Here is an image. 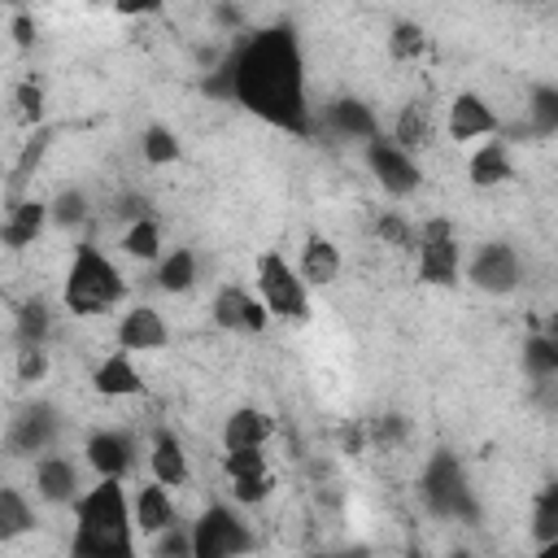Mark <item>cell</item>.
<instances>
[{"label": "cell", "mask_w": 558, "mask_h": 558, "mask_svg": "<svg viewBox=\"0 0 558 558\" xmlns=\"http://www.w3.org/2000/svg\"><path fill=\"white\" fill-rule=\"evenodd\" d=\"M126 296V279L118 270V262L96 244V240H78L65 283H61V301L74 318H96L109 314L118 301Z\"/></svg>", "instance_id": "cell-3"}, {"label": "cell", "mask_w": 558, "mask_h": 558, "mask_svg": "<svg viewBox=\"0 0 558 558\" xmlns=\"http://www.w3.org/2000/svg\"><path fill=\"white\" fill-rule=\"evenodd\" d=\"M13 336L17 344H48L52 336V305L44 296H26L13 310Z\"/></svg>", "instance_id": "cell-26"}, {"label": "cell", "mask_w": 558, "mask_h": 558, "mask_svg": "<svg viewBox=\"0 0 558 558\" xmlns=\"http://www.w3.org/2000/svg\"><path fill=\"white\" fill-rule=\"evenodd\" d=\"M170 523H179V510H174L170 488L157 484V480L140 484V488L131 493V527H135V536H148V541H153V536L166 532Z\"/></svg>", "instance_id": "cell-15"}, {"label": "cell", "mask_w": 558, "mask_h": 558, "mask_svg": "<svg viewBox=\"0 0 558 558\" xmlns=\"http://www.w3.org/2000/svg\"><path fill=\"white\" fill-rule=\"evenodd\" d=\"M0 427H4V418H0Z\"/></svg>", "instance_id": "cell-48"}, {"label": "cell", "mask_w": 558, "mask_h": 558, "mask_svg": "<svg viewBox=\"0 0 558 558\" xmlns=\"http://www.w3.org/2000/svg\"><path fill=\"white\" fill-rule=\"evenodd\" d=\"M362 161H366L375 187H379L384 196H392V201H405V196H414V192L423 187V166H418V157H414L410 148H401L392 135H371V140L362 144Z\"/></svg>", "instance_id": "cell-7"}, {"label": "cell", "mask_w": 558, "mask_h": 558, "mask_svg": "<svg viewBox=\"0 0 558 558\" xmlns=\"http://www.w3.org/2000/svg\"><path fill=\"white\" fill-rule=\"evenodd\" d=\"M523 371L532 384H554L558 379V340L554 336H527L523 340Z\"/></svg>", "instance_id": "cell-30"}, {"label": "cell", "mask_w": 558, "mask_h": 558, "mask_svg": "<svg viewBox=\"0 0 558 558\" xmlns=\"http://www.w3.org/2000/svg\"><path fill=\"white\" fill-rule=\"evenodd\" d=\"M392 140H397L401 148H410V153L427 148V144L436 140V113H432V100H423V96L405 100V105H401V113H397Z\"/></svg>", "instance_id": "cell-24"}, {"label": "cell", "mask_w": 558, "mask_h": 558, "mask_svg": "<svg viewBox=\"0 0 558 558\" xmlns=\"http://www.w3.org/2000/svg\"><path fill=\"white\" fill-rule=\"evenodd\" d=\"M31 527H35V510H31L26 493L13 484H0V541H17Z\"/></svg>", "instance_id": "cell-28"}, {"label": "cell", "mask_w": 558, "mask_h": 558, "mask_svg": "<svg viewBox=\"0 0 558 558\" xmlns=\"http://www.w3.org/2000/svg\"><path fill=\"white\" fill-rule=\"evenodd\" d=\"M140 157H144L148 166H174V161L183 157V144H179V135H174L166 122H148V126L140 131Z\"/></svg>", "instance_id": "cell-31"}, {"label": "cell", "mask_w": 558, "mask_h": 558, "mask_svg": "<svg viewBox=\"0 0 558 558\" xmlns=\"http://www.w3.org/2000/svg\"><path fill=\"white\" fill-rule=\"evenodd\" d=\"M87 218H92V201H87V192H78V187H61V192L48 201V222L61 227V231H74V227H83Z\"/></svg>", "instance_id": "cell-33"}, {"label": "cell", "mask_w": 558, "mask_h": 558, "mask_svg": "<svg viewBox=\"0 0 558 558\" xmlns=\"http://www.w3.org/2000/svg\"><path fill=\"white\" fill-rule=\"evenodd\" d=\"M414 257H418V283H427V288H453L462 279L458 227L449 218H427L423 227H414Z\"/></svg>", "instance_id": "cell-6"}, {"label": "cell", "mask_w": 558, "mask_h": 558, "mask_svg": "<svg viewBox=\"0 0 558 558\" xmlns=\"http://www.w3.org/2000/svg\"><path fill=\"white\" fill-rule=\"evenodd\" d=\"M418 497L427 506V514L449 519V523H475L480 519V501L475 488L466 480V466L453 449H432L423 471H418Z\"/></svg>", "instance_id": "cell-4"}, {"label": "cell", "mask_w": 558, "mask_h": 558, "mask_svg": "<svg viewBox=\"0 0 558 558\" xmlns=\"http://www.w3.org/2000/svg\"><path fill=\"white\" fill-rule=\"evenodd\" d=\"M153 554L157 558H192V532L183 523H170L166 532L153 536Z\"/></svg>", "instance_id": "cell-39"}, {"label": "cell", "mask_w": 558, "mask_h": 558, "mask_svg": "<svg viewBox=\"0 0 558 558\" xmlns=\"http://www.w3.org/2000/svg\"><path fill=\"white\" fill-rule=\"evenodd\" d=\"M270 488H275V475L270 471H253V475H235L231 480V497L240 506H262L270 497Z\"/></svg>", "instance_id": "cell-37"}, {"label": "cell", "mask_w": 558, "mask_h": 558, "mask_svg": "<svg viewBox=\"0 0 558 558\" xmlns=\"http://www.w3.org/2000/svg\"><path fill=\"white\" fill-rule=\"evenodd\" d=\"M366 427V445H401L405 436H410V418L405 414H397V410H388V414H375V418H366L362 423Z\"/></svg>", "instance_id": "cell-35"}, {"label": "cell", "mask_w": 558, "mask_h": 558, "mask_svg": "<svg viewBox=\"0 0 558 558\" xmlns=\"http://www.w3.org/2000/svg\"><path fill=\"white\" fill-rule=\"evenodd\" d=\"M222 471H227V480H235V475H253V471H270V466H266L262 449H227Z\"/></svg>", "instance_id": "cell-41"}, {"label": "cell", "mask_w": 558, "mask_h": 558, "mask_svg": "<svg viewBox=\"0 0 558 558\" xmlns=\"http://www.w3.org/2000/svg\"><path fill=\"white\" fill-rule=\"evenodd\" d=\"M532 541L541 549L558 545V484H545L532 501Z\"/></svg>", "instance_id": "cell-32"}, {"label": "cell", "mask_w": 558, "mask_h": 558, "mask_svg": "<svg viewBox=\"0 0 558 558\" xmlns=\"http://www.w3.org/2000/svg\"><path fill=\"white\" fill-rule=\"evenodd\" d=\"M35 493L48 501V506H74L78 493H83V475H78V462L65 458V453H39L35 458Z\"/></svg>", "instance_id": "cell-14"}, {"label": "cell", "mask_w": 558, "mask_h": 558, "mask_svg": "<svg viewBox=\"0 0 558 558\" xmlns=\"http://www.w3.org/2000/svg\"><path fill=\"white\" fill-rule=\"evenodd\" d=\"M148 471H153V480L166 484V488H183V484H187V475H192V466H187V449H183V440H179L170 427H157V432H153V445H148Z\"/></svg>", "instance_id": "cell-21"}, {"label": "cell", "mask_w": 558, "mask_h": 558, "mask_svg": "<svg viewBox=\"0 0 558 558\" xmlns=\"http://www.w3.org/2000/svg\"><path fill=\"white\" fill-rule=\"evenodd\" d=\"M87 4H92V9H109L113 0H87Z\"/></svg>", "instance_id": "cell-47"}, {"label": "cell", "mask_w": 558, "mask_h": 558, "mask_svg": "<svg viewBox=\"0 0 558 558\" xmlns=\"http://www.w3.org/2000/svg\"><path fill=\"white\" fill-rule=\"evenodd\" d=\"M270 432H275V423H270L266 410L235 405L227 414V423H222V449H262L270 440Z\"/></svg>", "instance_id": "cell-23"}, {"label": "cell", "mask_w": 558, "mask_h": 558, "mask_svg": "<svg viewBox=\"0 0 558 558\" xmlns=\"http://www.w3.org/2000/svg\"><path fill=\"white\" fill-rule=\"evenodd\" d=\"M340 445H344L349 453H357V449L366 445V427H362V423H357V427H344V432H340Z\"/></svg>", "instance_id": "cell-45"}, {"label": "cell", "mask_w": 558, "mask_h": 558, "mask_svg": "<svg viewBox=\"0 0 558 558\" xmlns=\"http://www.w3.org/2000/svg\"><path fill=\"white\" fill-rule=\"evenodd\" d=\"M109 9L122 13V17H157L166 9V0H113Z\"/></svg>", "instance_id": "cell-43"}, {"label": "cell", "mask_w": 558, "mask_h": 558, "mask_svg": "<svg viewBox=\"0 0 558 558\" xmlns=\"http://www.w3.org/2000/svg\"><path fill=\"white\" fill-rule=\"evenodd\" d=\"M122 253L131 257V262H157L166 248H161V227H157V218L148 214V218H135V222H126L122 227Z\"/></svg>", "instance_id": "cell-27"}, {"label": "cell", "mask_w": 558, "mask_h": 558, "mask_svg": "<svg viewBox=\"0 0 558 558\" xmlns=\"http://www.w3.org/2000/svg\"><path fill=\"white\" fill-rule=\"evenodd\" d=\"M187 532H192V558H231L253 549V532L227 501H209Z\"/></svg>", "instance_id": "cell-8"}, {"label": "cell", "mask_w": 558, "mask_h": 558, "mask_svg": "<svg viewBox=\"0 0 558 558\" xmlns=\"http://www.w3.org/2000/svg\"><path fill=\"white\" fill-rule=\"evenodd\" d=\"M445 131L453 144H471V140H488L501 131L493 105L480 96V92H458L449 100V113H445Z\"/></svg>", "instance_id": "cell-12"}, {"label": "cell", "mask_w": 558, "mask_h": 558, "mask_svg": "<svg viewBox=\"0 0 558 558\" xmlns=\"http://www.w3.org/2000/svg\"><path fill=\"white\" fill-rule=\"evenodd\" d=\"M257 296H262L270 318H283V323H305L310 318V288L301 283L296 266L279 248H266L257 257Z\"/></svg>", "instance_id": "cell-5"}, {"label": "cell", "mask_w": 558, "mask_h": 558, "mask_svg": "<svg viewBox=\"0 0 558 558\" xmlns=\"http://www.w3.org/2000/svg\"><path fill=\"white\" fill-rule=\"evenodd\" d=\"M170 344V327L153 305H131L118 318V349L126 353H157Z\"/></svg>", "instance_id": "cell-16"}, {"label": "cell", "mask_w": 558, "mask_h": 558, "mask_svg": "<svg viewBox=\"0 0 558 558\" xmlns=\"http://www.w3.org/2000/svg\"><path fill=\"white\" fill-rule=\"evenodd\" d=\"M196 279H201V262H196V253L192 248H170V253H161L157 257V270H153V283L166 292V296H183V292H192L196 288Z\"/></svg>", "instance_id": "cell-25"}, {"label": "cell", "mask_w": 558, "mask_h": 558, "mask_svg": "<svg viewBox=\"0 0 558 558\" xmlns=\"http://www.w3.org/2000/svg\"><path fill=\"white\" fill-rule=\"evenodd\" d=\"M462 275L471 279V288H480L488 296H510L523 283V257L510 240H484L462 262Z\"/></svg>", "instance_id": "cell-9"}, {"label": "cell", "mask_w": 558, "mask_h": 558, "mask_svg": "<svg viewBox=\"0 0 558 558\" xmlns=\"http://www.w3.org/2000/svg\"><path fill=\"white\" fill-rule=\"evenodd\" d=\"M218 22H222V26H240L244 17H240V13L231 9V4H218Z\"/></svg>", "instance_id": "cell-46"}, {"label": "cell", "mask_w": 558, "mask_h": 558, "mask_svg": "<svg viewBox=\"0 0 558 558\" xmlns=\"http://www.w3.org/2000/svg\"><path fill=\"white\" fill-rule=\"evenodd\" d=\"M74 510V558H131L135 554V527H131V493L113 475H96L92 488L78 493Z\"/></svg>", "instance_id": "cell-2"}, {"label": "cell", "mask_w": 558, "mask_h": 558, "mask_svg": "<svg viewBox=\"0 0 558 558\" xmlns=\"http://www.w3.org/2000/svg\"><path fill=\"white\" fill-rule=\"evenodd\" d=\"M292 266H296V275H301L305 288H331V283L340 279L344 257H340V248H336L323 231H310V235L301 240V253H296Z\"/></svg>", "instance_id": "cell-17"}, {"label": "cell", "mask_w": 558, "mask_h": 558, "mask_svg": "<svg viewBox=\"0 0 558 558\" xmlns=\"http://www.w3.org/2000/svg\"><path fill=\"white\" fill-rule=\"evenodd\" d=\"M13 100H17V113H22V122H26V126L44 122V87H39L35 78H22V83H17V92H13Z\"/></svg>", "instance_id": "cell-40"}, {"label": "cell", "mask_w": 558, "mask_h": 558, "mask_svg": "<svg viewBox=\"0 0 558 558\" xmlns=\"http://www.w3.org/2000/svg\"><path fill=\"white\" fill-rule=\"evenodd\" d=\"M375 235L384 244H392V248H414V222L405 214H397V209H388V214L375 218Z\"/></svg>", "instance_id": "cell-36"}, {"label": "cell", "mask_w": 558, "mask_h": 558, "mask_svg": "<svg viewBox=\"0 0 558 558\" xmlns=\"http://www.w3.org/2000/svg\"><path fill=\"white\" fill-rule=\"evenodd\" d=\"M135 453H140V449H135V436H131V432H118V427L92 432L87 445H83V462H87L96 475H113V480L131 475Z\"/></svg>", "instance_id": "cell-13"}, {"label": "cell", "mask_w": 558, "mask_h": 558, "mask_svg": "<svg viewBox=\"0 0 558 558\" xmlns=\"http://www.w3.org/2000/svg\"><path fill=\"white\" fill-rule=\"evenodd\" d=\"M558 131V87L554 83H536L527 92V135L549 140Z\"/></svg>", "instance_id": "cell-29"}, {"label": "cell", "mask_w": 558, "mask_h": 558, "mask_svg": "<svg viewBox=\"0 0 558 558\" xmlns=\"http://www.w3.org/2000/svg\"><path fill=\"white\" fill-rule=\"evenodd\" d=\"M13 44H17V48H31V44H35V22H31L26 13L13 17Z\"/></svg>", "instance_id": "cell-44"}, {"label": "cell", "mask_w": 558, "mask_h": 558, "mask_svg": "<svg viewBox=\"0 0 558 558\" xmlns=\"http://www.w3.org/2000/svg\"><path fill=\"white\" fill-rule=\"evenodd\" d=\"M48 366V344H17V384H44Z\"/></svg>", "instance_id": "cell-38"}, {"label": "cell", "mask_w": 558, "mask_h": 558, "mask_svg": "<svg viewBox=\"0 0 558 558\" xmlns=\"http://www.w3.org/2000/svg\"><path fill=\"white\" fill-rule=\"evenodd\" d=\"M323 126L336 135V140H349V144H366L371 135H379V122H375V109L357 96H340L327 105V118Z\"/></svg>", "instance_id": "cell-20"}, {"label": "cell", "mask_w": 558, "mask_h": 558, "mask_svg": "<svg viewBox=\"0 0 558 558\" xmlns=\"http://www.w3.org/2000/svg\"><path fill=\"white\" fill-rule=\"evenodd\" d=\"M61 410L52 401H26L4 423V445L13 458H39L61 440Z\"/></svg>", "instance_id": "cell-10"}, {"label": "cell", "mask_w": 558, "mask_h": 558, "mask_svg": "<svg viewBox=\"0 0 558 558\" xmlns=\"http://www.w3.org/2000/svg\"><path fill=\"white\" fill-rule=\"evenodd\" d=\"M209 100L240 105L244 113L262 118L275 131L310 135V96H305V52L292 22H270L253 35H240L214 70L201 78Z\"/></svg>", "instance_id": "cell-1"}, {"label": "cell", "mask_w": 558, "mask_h": 558, "mask_svg": "<svg viewBox=\"0 0 558 558\" xmlns=\"http://www.w3.org/2000/svg\"><path fill=\"white\" fill-rule=\"evenodd\" d=\"M92 388H96L100 397H113V401L140 397V392H144V375H140V366H135V353L113 349L109 357H100L96 371H92Z\"/></svg>", "instance_id": "cell-19"}, {"label": "cell", "mask_w": 558, "mask_h": 558, "mask_svg": "<svg viewBox=\"0 0 558 558\" xmlns=\"http://www.w3.org/2000/svg\"><path fill=\"white\" fill-rule=\"evenodd\" d=\"M44 227H48V201H35V196L13 201L4 209V222H0V244L22 253V248H31L44 235Z\"/></svg>", "instance_id": "cell-18"}, {"label": "cell", "mask_w": 558, "mask_h": 558, "mask_svg": "<svg viewBox=\"0 0 558 558\" xmlns=\"http://www.w3.org/2000/svg\"><path fill=\"white\" fill-rule=\"evenodd\" d=\"M388 57L392 61H423L427 57V31L418 26V22H410V17H401V22H392V31H388Z\"/></svg>", "instance_id": "cell-34"}, {"label": "cell", "mask_w": 558, "mask_h": 558, "mask_svg": "<svg viewBox=\"0 0 558 558\" xmlns=\"http://www.w3.org/2000/svg\"><path fill=\"white\" fill-rule=\"evenodd\" d=\"M466 179H471V187H501L514 179V161H510V148L501 135L480 140V148L466 161Z\"/></svg>", "instance_id": "cell-22"}, {"label": "cell", "mask_w": 558, "mask_h": 558, "mask_svg": "<svg viewBox=\"0 0 558 558\" xmlns=\"http://www.w3.org/2000/svg\"><path fill=\"white\" fill-rule=\"evenodd\" d=\"M113 218H122V222H135V218H148L153 214V201L144 196V192H122L118 201H113V209H109Z\"/></svg>", "instance_id": "cell-42"}, {"label": "cell", "mask_w": 558, "mask_h": 558, "mask_svg": "<svg viewBox=\"0 0 558 558\" xmlns=\"http://www.w3.org/2000/svg\"><path fill=\"white\" fill-rule=\"evenodd\" d=\"M209 314H214V323H218L222 331H235V336H257V331H266V323H270L262 296L248 292L244 283H222V288L214 292Z\"/></svg>", "instance_id": "cell-11"}]
</instances>
